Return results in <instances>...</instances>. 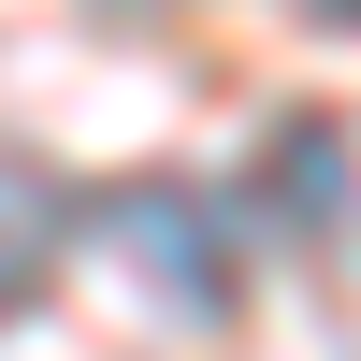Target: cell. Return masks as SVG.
<instances>
[{
  "label": "cell",
  "instance_id": "6da1fadb",
  "mask_svg": "<svg viewBox=\"0 0 361 361\" xmlns=\"http://www.w3.org/2000/svg\"><path fill=\"white\" fill-rule=\"evenodd\" d=\"M116 231H130V260L173 289V304H231V260H217V202H202V188H130V202H116Z\"/></svg>",
  "mask_w": 361,
  "mask_h": 361
},
{
  "label": "cell",
  "instance_id": "7a4b0ae2",
  "mask_svg": "<svg viewBox=\"0 0 361 361\" xmlns=\"http://www.w3.org/2000/svg\"><path fill=\"white\" fill-rule=\"evenodd\" d=\"M44 217H58V188L29 159H0V304H29V275H44Z\"/></svg>",
  "mask_w": 361,
  "mask_h": 361
},
{
  "label": "cell",
  "instance_id": "3957f363",
  "mask_svg": "<svg viewBox=\"0 0 361 361\" xmlns=\"http://www.w3.org/2000/svg\"><path fill=\"white\" fill-rule=\"evenodd\" d=\"M304 15H318V29H361V0H304Z\"/></svg>",
  "mask_w": 361,
  "mask_h": 361
}]
</instances>
